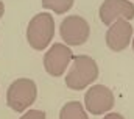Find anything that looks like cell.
<instances>
[{"label": "cell", "mask_w": 134, "mask_h": 119, "mask_svg": "<svg viewBox=\"0 0 134 119\" xmlns=\"http://www.w3.org/2000/svg\"><path fill=\"white\" fill-rule=\"evenodd\" d=\"M98 14L104 25H112L120 19L131 21L134 17V5L130 0H104Z\"/></svg>", "instance_id": "cell-7"}, {"label": "cell", "mask_w": 134, "mask_h": 119, "mask_svg": "<svg viewBox=\"0 0 134 119\" xmlns=\"http://www.w3.org/2000/svg\"><path fill=\"white\" fill-rule=\"evenodd\" d=\"M20 119H45V113L42 110H28Z\"/></svg>", "instance_id": "cell-11"}, {"label": "cell", "mask_w": 134, "mask_h": 119, "mask_svg": "<svg viewBox=\"0 0 134 119\" xmlns=\"http://www.w3.org/2000/svg\"><path fill=\"white\" fill-rule=\"evenodd\" d=\"M133 50H134V36H133Z\"/></svg>", "instance_id": "cell-14"}, {"label": "cell", "mask_w": 134, "mask_h": 119, "mask_svg": "<svg viewBox=\"0 0 134 119\" xmlns=\"http://www.w3.org/2000/svg\"><path fill=\"white\" fill-rule=\"evenodd\" d=\"M55 36V21L50 13H39L27 27V41L34 50H44Z\"/></svg>", "instance_id": "cell-2"}, {"label": "cell", "mask_w": 134, "mask_h": 119, "mask_svg": "<svg viewBox=\"0 0 134 119\" xmlns=\"http://www.w3.org/2000/svg\"><path fill=\"white\" fill-rule=\"evenodd\" d=\"M103 119H125V118H123L120 113H108Z\"/></svg>", "instance_id": "cell-12"}, {"label": "cell", "mask_w": 134, "mask_h": 119, "mask_svg": "<svg viewBox=\"0 0 134 119\" xmlns=\"http://www.w3.org/2000/svg\"><path fill=\"white\" fill-rule=\"evenodd\" d=\"M59 34L66 46H83L91 34V28L86 19L80 16H67L61 22Z\"/></svg>", "instance_id": "cell-5"}, {"label": "cell", "mask_w": 134, "mask_h": 119, "mask_svg": "<svg viewBox=\"0 0 134 119\" xmlns=\"http://www.w3.org/2000/svg\"><path fill=\"white\" fill-rule=\"evenodd\" d=\"M73 5V0H42V6L45 9H52L56 14H64Z\"/></svg>", "instance_id": "cell-10"}, {"label": "cell", "mask_w": 134, "mask_h": 119, "mask_svg": "<svg viewBox=\"0 0 134 119\" xmlns=\"http://www.w3.org/2000/svg\"><path fill=\"white\" fill-rule=\"evenodd\" d=\"M133 36L134 33L131 22L126 19H120L112 25H109L106 31V46L112 52H122L130 46Z\"/></svg>", "instance_id": "cell-8"}, {"label": "cell", "mask_w": 134, "mask_h": 119, "mask_svg": "<svg viewBox=\"0 0 134 119\" xmlns=\"http://www.w3.org/2000/svg\"><path fill=\"white\" fill-rule=\"evenodd\" d=\"M98 78V66L89 55H78L67 72L66 85L73 91H81Z\"/></svg>", "instance_id": "cell-1"}, {"label": "cell", "mask_w": 134, "mask_h": 119, "mask_svg": "<svg viewBox=\"0 0 134 119\" xmlns=\"http://www.w3.org/2000/svg\"><path fill=\"white\" fill-rule=\"evenodd\" d=\"M3 13H5V6H3V2L0 0V19H2V16H3Z\"/></svg>", "instance_id": "cell-13"}, {"label": "cell", "mask_w": 134, "mask_h": 119, "mask_svg": "<svg viewBox=\"0 0 134 119\" xmlns=\"http://www.w3.org/2000/svg\"><path fill=\"white\" fill-rule=\"evenodd\" d=\"M59 119H89V116H87L84 107L80 102L72 100V102H67L61 108Z\"/></svg>", "instance_id": "cell-9"}, {"label": "cell", "mask_w": 134, "mask_h": 119, "mask_svg": "<svg viewBox=\"0 0 134 119\" xmlns=\"http://www.w3.org/2000/svg\"><path fill=\"white\" fill-rule=\"evenodd\" d=\"M114 103H115L114 92L109 88H106L104 85L91 86L84 96L86 110L94 116H100V115L108 113L109 110L114 108Z\"/></svg>", "instance_id": "cell-4"}, {"label": "cell", "mask_w": 134, "mask_h": 119, "mask_svg": "<svg viewBox=\"0 0 134 119\" xmlns=\"http://www.w3.org/2000/svg\"><path fill=\"white\" fill-rule=\"evenodd\" d=\"M73 61V53L72 49L66 44L55 42L47 53L44 55V67L48 75L52 77H61L66 72L67 66Z\"/></svg>", "instance_id": "cell-6"}, {"label": "cell", "mask_w": 134, "mask_h": 119, "mask_svg": "<svg viewBox=\"0 0 134 119\" xmlns=\"http://www.w3.org/2000/svg\"><path fill=\"white\" fill-rule=\"evenodd\" d=\"M37 97L36 83L30 78H17L14 80L6 92V103L16 113H22L28 110Z\"/></svg>", "instance_id": "cell-3"}]
</instances>
